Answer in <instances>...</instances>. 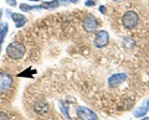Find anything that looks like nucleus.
Wrapping results in <instances>:
<instances>
[{
  "label": "nucleus",
  "mask_w": 149,
  "mask_h": 120,
  "mask_svg": "<svg viewBox=\"0 0 149 120\" xmlns=\"http://www.w3.org/2000/svg\"><path fill=\"white\" fill-rule=\"evenodd\" d=\"M6 54L11 59H20L25 54V46L20 42H11L6 47Z\"/></svg>",
  "instance_id": "obj_1"
},
{
  "label": "nucleus",
  "mask_w": 149,
  "mask_h": 120,
  "mask_svg": "<svg viewBox=\"0 0 149 120\" xmlns=\"http://www.w3.org/2000/svg\"><path fill=\"white\" fill-rule=\"evenodd\" d=\"M139 21V17H138V14L136 11H127L123 15V19H122V22H123V26L125 29H134L137 26Z\"/></svg>",
  "instance_id": "obj_2"
},
{
  "label": "nucleus",
  "mask_w": 149,
  "mask_h": 120,
  "mask_svg": "<svg viewBox=\"0 0 149 120\" xmlns=\"http://www.w3.org/2000/svg\"><path fill=\"white\" fill-rule=\"evenodd\" d=\"M108 41H109L108 32L104 31V30L97 31V34L95 36V46L96 47H98V48L104 47V46L108 45Z\"/></svg>",
  "instance_id": "obj_3"
},
{
  "label": "nucleus",
  "mask_w": 149,
  "mask_h": 120,
  "mask_svg": "<svg viewBox=\"0 0 149 120\" xmlns=\"http://www.w3.org/2000/svg\"><path fill=\"white\" fill-rule=\"evenodd\" d=\"M13 86V78L8 73H0V93L10 90Z\"/></svg>",
  "instance_id": "obj_4"
},
{
  "label": "nucleus",
  "mask_w": 149,
  "mask_h": 120,
  "mask_svg": "<svg viewBox=\"0 0 149 120\" xmlns=\"http://www.w3.org/2000/svg\"><path fill=\"white\" fill-rule=\"evenodd\" d=\"M77 117L81 120H97V115L91 109L85 107H80L77 109Z\"/></svg>",
  "instance_id": "obj_5"
},
{
  "label": "nucleus",
  "mask_w": 149,
  "mask_h": 120,
  "mask_svg": "<svg viewBox=\"0 0 149 120\" xmlns=\"http://www.w3.org/2000/svg\"><path fill=\"white\" fill-rule=\"evenodd\" d=\"M125 79H127V76H125L124 73H117V74L109 77L108 86L111 87V88H116V87H118L119 84H122Z\"/></svg>",
  "instance_id": "obj_6"
},
{
  "label": "nucleus",
  "mask_w": 149,
  "mask_h": 120,
  "mask_svg": "<svg viewBox=\"0 0 149 120\" xmlns=\"http://www.w3.org/2000/svg\"><path fill=\"white\" fill-rule=\"evenodd\" d=\"M97 26H98V22H97V19L95 16H88L85 20V22H83V29H85L87 32L96 31Z\"/></svg>",
  "instance_id": "obj_7"
},
{
  "label": "nucleus",
  "mask_w": 149,
  "mask_h": 120,
  "mask_svg": "<svg viewBox=\"0 0 149 120\" xmlns=\"http://www.w3.org/2000/svg\"><path fill=\"white\" fill-rule=\"evenodd\" d=\"M14 22H16V27H21L22 25H25L26 22V19L24 15H21V14H13L11 15Z\"/></svg>",
  "instance_id": "obj_8"
},
{
  "label": "nucleus",
  "mask_w": 149,
  "mask_h": 120,
  "mask_svg": "<svg viewBox=\"0 0 149 120\" xmlns=\"http://www.w3.org/2000/svg\"><path fill=\"white\" fill-rule=\"evenodd\" d=\"M148 105H149V101H147V103L144 104L143 107L138 108L136 112H134V117H137V118H142V117H144V115H146V113L148 112Z\"/></svg>",
  "instance_id": "obj_9"
},
{
  "label": "nucleus",
  "mask_w": 149,
  "mask_h": 120,
  "mask_svg": "<svg viewBox=\"0 0 149 120\" xmlns=\"http://www.w3.org/2000/svg\"><path fill=\"white\" fill-rule=\"evenodd\" d=\"M8 24H3L1 27H0V48H1V43H3V41L4 39H5V35H6V32H8Z\"/></svg>",
  "instance_id": "obj_10"
},
{
  "label": "nucleus",
  "mask_w": 149,
  "mask_h": 120,
  "mask_svg": "<svg viewBox=\"0 0 149 120\" xmlns=\"http://www.w3.org/2000/svg\"><path fill=\"white\" fill-rule=\"evenodd\" d=\"M0 120H10V118H9V115H8V114L3 113V112H0Z\"/></svg>",
  "instance_id": "obj_11"
},
{
  "label": "nucleus",
  "mask_w": 149,
  "mask_h": 120,
  "mask_svg": "<svg viewBox=\"0 0 149 120\" xmlns=\"http://www.w3.org/2000/svg\"><path fill=\"white\" fill-rule=\"evenodd\" d=\"M96 4V0H90V1H86V6H92Z\"/></svg>",
  "instance_id": "obj_12"
},
{
  "label": "nucleus",
  "mask_w": 149,
  "mask_h": 120,
  "mask_svg": "<svg viewBox=\"0 0 149 120\" xmlns=\"http://www.w3.org/2000/svg\"><path fill=\"white\" fill-rule=\"evenodd\" d=\"M6 1H8L9 4H10V5H13V6H15V5H16V3L14 1V0H6Z\"/></svg>",
  "instance_id": "obj_13"
},
{
  "label": "nucleus",
  "mask_w": 149,
  "mask_h": 120,
  "mask_svg": "<svg viewBox=\"0 0 149 120\" xmlns=\"http://www.w3.org/2000/svg\"><path fill=\"white\" fill-rule=\"evenodd\" d=\"M100 11H101L102 14H104V12H106V8H104V6H100Z\"/></svg>",
  "instance_id": "obj_14"
},
{
  "label": "nucleus",
  "mask_w": 149,
  "mask_h": 120,
  "mask_svg": "<svg viewBox=\"0 0 149 120\" xmlns=\"http://www.w3.org/2000/svg\"><path fill=\"white\" fill-rule=\"evenodd\" d=\"M68 1H70V3H77L78 0H68Z\"/></svg>",
  "instance_id": "obj_15"
},
{
  "label": "nucleus",
  "mask_w": 149,
  "mask_h": 120,
  "mask_svg": "<svg viewBox=\"0 0 149 120\" xmlns=\"http://www.w3.org/2000/svg\"><path fill=\"white\" fill-rule=\"evenodd\" d=\"M141 120H149V118H147V117H146L144 119H141Z\"/></svg>",
  "instance_id": "obj_16"
},
{
  "label": "nucleus",
  "mask_w": 149,
  "mask_h": 120,
  "mask_svg": "<svg viewBox=\"0 0 149 120\" xmlns=\"http://www.w3.org/2000/svg\"><path fill=\"white\" fill-rule=\"evenodd\" d=\"M30 1H39V0H30Z\"/></svg>",
  "instance_id": "obj_17"
}]
</instances>
